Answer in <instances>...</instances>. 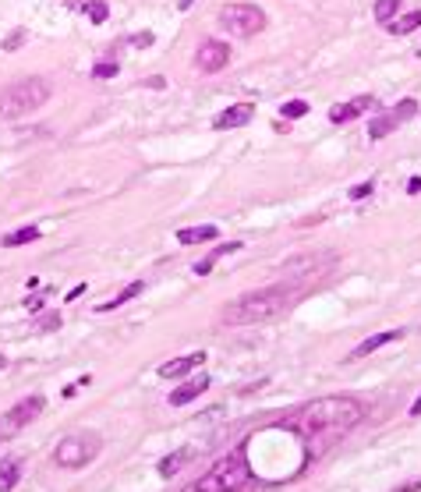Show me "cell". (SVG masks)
<instances>
[{
	"label": "cell",
	"mask_w": 421,
	"mask_h": 492,
	"mask_svg": "<svg viewBox=\"0 0 421 492\" xmlns=\"http://www.w3.org/2000/svg\"><path fill=\"white\" fill-rule=\"evenodd\" d=\"M361 418H365V408L354 397H322V401L301 408L290 418V428L301 436L308 457H319L326 446H333L340 436H347Z\"/></svg>",
	"instance_id": "obj_1"
},
{
	"label": "cell",
	"mask_w": 421,
	"mask_h": 492,
	"mask_svg": "<svg viewBox=\"0 0 421 492\" xmlns=\"http://www.w3.org/2000/svg\"><path fill=\"white\" fill-rule=\"evenodd\" d=\"M305 291H308L305 284H273V287H262V291H248V294L234 298L220 312V322H227V326H255V322L280 319L305 298Z\"/></svg>",
	"instance_id": "obj_2"
},
{
	"label": "cell",
	"mask_w": 421,
	"mask_h": 492,
	"mask_svg": "<svg viewBox=\"0 0 421 492\" xmlns=\"http://www.w3.org/2000/svg\"><path fill=\"white\" fill-rule=\"evenodd\" d=\"M252 482H255V475H252V464H248V450L237 446L234 453L220 457L198 482H191L180 492H248Z\"/></svg>",
	"instance_id": "obj_3"
},
{
	"label": "cell",
	"mask_w": 421,
	"mask_h": 492,
	"mask_svg": "<svg viewBox=\"0 0 421 492\" xmlns=\"http://www.w3.org/2000/svg\"><path fill=\"white\" fill-rule=\"evenodd\" d=\"M53 96L50 78H18L8 89H0V117H25L39 110L46 100Z\"/></svg>",
	"instance_id": "obj_4"
},
{
	"label": "cell",
	"mask_w": 421,
	"mask_h": 492,
	"mask_svg": "<svg viewBox=\"0 0 421 492\" xmlns=\"http://www.w3.org/2000/svg\"><path fill=\"white\" fill-rule=\"evenodd\" d=\"M100 457V436L96 432H82V436H68L60 439L53 450V460L60 468H85Z\"/></svg>",
	"instance_id": "obj_5"
},
{
	"label": "cell",
	"mask_w": 421,
	"mask_h": 492,
	"mask_svg": "<svg viewBox=\"0 0 421 492\" xmlns=\"http://www.w3.org/2000/svg\"><path fill=\"white\" fill-rule=\"evenodd\" d=\"M216 18L230 36H241V39H248L265 28V11L255 4H227V8H220Z\"/></svg>",
	"instance_id": "obj_6"
},
{
	"label": "cell",
	"mask_w": 421,
	"mask_h": 492,
	"mask_svg": "<svg viewBox=\"0 0 421 492\" xmlns=\"http://www.w3.org/2000/svg\"><path fill=\"white\" fill-rule=\"evenodd\" d=\"M43 408H46V401H43V397L39 393H32V397H21V401L4 414V418H0V443H8V439H15L18 432H21V428H28V425H32L39 414H43Z\"/></svg>",
	"instance_id": "obj_7"
},
{
	"label": "cell",
	"mask_w": 421,
	"mask_h": 492,
	"mask_svg": "<svg viewBox=\"0 0 421 492\" xmlns=\"http://www.w3.org/2000/svg\"><path fill=\"white\" fill-rule=\"evenodd\" d=\"M230 64V46L223 39H202L198 43V53H195V68L213 75V71H223Z\"/></svg>",
	"instance_id": "obj_8"
},
{
	"label": "cell",
	"mask_w": 421,
	"mask_h": 492,
	"mask_svg": "<svg viewBox=\"0 0 421 492\" xmlns=\"http://www.w3.org/2000/svg\"><path fill=\"white\" fill-rule=\"evenodd\" d=\"M337 262L333 252H312V255H294L283 262V273L287 276H319L322 269H329Z\"/></svg>",
	"instance_id": "obj_9"
},
{
	"label": "cell",
	"mask_w": 421,
	"mask_h": 492,
	"mask_svg": "<svg viewBox=\"0 0 421 492\" xmlns=\"http://www.w3.org/2000/svg\"><path fill=\"white\" fill-rule=\"evenodd\" d=\"M252 117H255V107H252V103H234V107H227L223 113L213 117V128H216V131H223V128H241V125H248Z\"/></svg>",
	"instance_id": "obj_10"
},
{
	"label": "cell",
	"mask_w": 421,
	"mask_h": 492,
	"mask_svg": "<svg viewBox=\"0 0 421 492\" xmlns=\"http://www.w3.org/2000/svg\"><path fill=\"white\" fill-rule=\"evenodd\" d=\"M205 390H209V376H195L188 383H180L177 390H170V408H185V404L198 401Z\"/></svg>",
	"instance_id": "obj_11"
},
{
	"label": "cell",
	"mask_w": 421,
	"mask_h": 492,
	"mask_svg": "<svg viewBox=\"0 0 421 492\" xmlns=\"http://www.w3.org/2000/svg\"><path fill=\"white\" fill-rule=\"evenodd\" d=\"M400 336H404V329H382V333L368 336V340H361V344L350 351V358H347V361H357V358H365V354H375V351H382L386 344L400 340Z\"/></svg>",
	"instance_id": "obj_12"
},
{
	"label": "cell",
	"mask_w": 421,
	"mask_h": 492,
	"mask_svg": "<svg viewBox=\"0 0 421 492\" xmlns=\"http://www.w3.org/2000/svg\"><path fill=\"white\" fill-rule=\"evenodd\" d=\"M202 361H205V354H202V351H195V354H185V358H174V361L160 365V376H163V379H180V376L195 372V368H198Z\"/></svg>",
	"instance_id": "obj_13"
},
{
	"label": "cell",
	"mask_w": 421,
	"mask_h": 492,
	"mask_svg": "<svg viewBox=\"0 0 421 492\" xmlns=\"http://www.w3.org/2000/svg\"><path fill=\"white\" fill-rule=\"evenodd\" d=\"M241 248H245L241 241H227V244H220V248H213L205 259H198V262H195V276H209V273H213V266H216L223 255H234V252H241Z\"/></svg>",
	"instance_id": "obj_14"
},
{
	"label": "cell",
	"mask_w": 421,
	"mask_h": 492,
	"mask_svg": "<svg viewBox=\"0 0 421 492\" xmlns=\"http://www.w3.org/2000/svg\"><path fill=\"white\" fill-rule=\"evenodd\" d=\"M216 237H220V227H213V224L180 227V230H177V241H180V244H205V241H216Z\"/></svg>",
	"instance_id": "obj_15"
},
{
	"label": "cell",
	"mask_w": 421,
	"mask_h": 492,
	"mask_svg": "<svg viewBox=\"0 0 421 492\" xmlns=\"http://www.w3.org/2000/svg\"><path fill=\"white\" fill-rule=\"evenodd\" d=\"M32 241H39V227H36V224L18 227V230H11V234L0 237V244H4V248H21V244H32Z\"/></svg>",
	"instance_id": "obj_16"
},
{
	"label": "cell",
	"mask_w": 421,
	"mask_h": 492,
	"mask_svg": "<svg viewBox=\"0 0 421 492\" xmlns=\"http://www.w3.org/2000/svg\"><path fill=\"white\" fill-rule=\"evenodd\" d=\"M142 294V280H135V284H128L124 291H117L110 301H103V304H96V312H113V309H120V304H128L131 298H138Z\"/></svg>",
	"instance_id": "obj_17"
},
{
	"label": "cell",
	"mask_w": 421,
	"mask_h": 492,
	"mask_svg": "<svg viewBox=\"0 0 421 492\" xmlns=\"http://www.w3.org/2000/svg\"><path fill=\"white\" fill-rule=\"evenodd\" d=\"M18 478H21V464H18V460L15 457L0 460V492H11L18 485Z\"/></svg>",
	"instance_id": "obj_18"
},
{
	"label": "cell",
	"mask_w": 421,
	"mask_h": 492,
	"mask_svg": "<svg viewBox=\"0 0 421 492\" xmlns=\"http://www.w3.org/2000/svg\"><path fill=\"white\" fill-rule=\"evenodd\" d=\"M393 36H407V33H414V28H421V11H411V15H404L400 21H389L386 25Z\"/></svg>",
	"instance_id": "obj_19"
},
{
	"label": "cell",
	"mask_w": 421,
	"mask_h": 492,
	"mask_svg": "<svg viewBox=\"0 0 421 492\" xmlns=\"http://www.w3.org/2000/svg\"><path fill=\"white\" fill-rule=\"evenodd\" d=\"M185 460H188V450H177V453H170V457H163V460H160V468H156V471H160L163 478H170V475H177L180 468H185Z\"/></svg>",
	"instance_id": "obj_20"
},
{
	"label": "cell",
	"mask_w": 421,
	"mask_h": 492,
	"mask_svg": "<svg viewBox=\"0 0 421 492\" xmlns=\"http://www.w3.org/2000/svg\"><path fill=\"white\" fill-rule=\"evenodd\" d=\"M389 131H397V120H393V117H389V113L375 117V120H372V125H368V138H375V142H379V138H386Z\"/></svg>",
	"instance_id": "obj_21"
},
{
	"label": "cell",
	"mask_w": 421,
	"mask_h": 492,
	"mask_svg": "<svg viewBox=\"0 0 421 492\" xmlns=\"http://www.w3.org/2000/svg\"><path fill=\"white\" fill-rule=\"evenodd\" d=\"M85 18L93 21V25H103L110 18V8H106V0H88L85 4Z\"/></svg>",
	"instance_id": "obj_22"
},
{
	"label": "cell",
	"mask_w": 421,
	"mask_h": 492,
	"mask_svg": "<svg viewBox=\"0 0 421 492\" xmlns=\"http://www.w3.org/2000/svg\"><path fill=\"white\" fill-rule=\"evenodd\" d=\"M354 117H357L354 103H344V107H333V110H329V120H333V125H350Z\"/></svg>",
	"instance_id": "obj_23"
},
{
	"label": "cell",
	"mask_w": 421,
	"mask_h": 492,
	"mask_svg": "<svg viewBox=\"0 0 421 492\" xmlns=\"http://www.w3.org/2000/svg\"><path fill=\"white\" fill-rule=\"evenodd\" d=\"M414 113H418V100H400V103H397V110L389 113V117H393L397 125H404V120H411Z\"/></svg>",
	"instance_id": "obj_24"
},
{
	"label": "cell",
	"mask_w": 421,
	"mask_h": 492,
	"mask_svg": "<svg viewBox=\"0 0 421 492\" xmlns=\"http://www.w3.org/2000/svg\"><path fill=\"white\" fill-rule=\"evenodd\" d=\"M60 326H64L60 312H46V316H39V319H36V333H53V329H60Z\"/></svg>",
	"instance_id": "obj_25"
},
{
	"label": "cell",
	"mask_w": 421,
	"mask_h": 492,
	"mask_svg": "<svg viewBox=\"0 0 421 492\" xmlns=\"http://www.w3.org/2000/svg\"><path fill=\"white\" fill-rule=\"evenodd\" d=\"M393 15H397V0H375V21H393Z\"/></svg>",
	"instance_id": "obj_26"
},
{
	"label": "cell",
	"mask_w": 421,
	"mask_h": 492,
	"mask_svg": "<svg viewBox=\"0 0 421 492\" xmlns=\"http://www.w3.org/2000/svg\"><path fill=\"white\" fill-rule=\"evenodd\" d=\"M28 39V33H25V28H15V33H8L4 39H0V50H8V53H15L21 43Z\"/></svg>",
	"instance_id": "obj_27"
},
{
	"label": "cell",
	"mask_w": 421,
	"mask_h": 492,
	"mask_svg": "<svg viewBox=\"0 0 421 492\" xmlns=\"http://www.w3.org/2000/svg\"><path fill=\"white\" fill-rule=\"evenodd\" d=\"M305 113H308V103H305V100L283 103V117H287V120H297V117H305Z\"/></svg>",
	"instance_id": "obj_28"
},
{
	"label": "cell",
	"mask_w": 421,
	"mask_h": 492,
	"mask_svg": "<svg viewBox=\"0 0 421 492\" xmlns=\"http://www.w3.org/2000/svg\"><path fill=\"white\" fill-rule=\"evenodd\" d=\"M113 75H117V60H100V64L93 68V78H100V82H106Z\"/></svg>",
	"instance_id": "obj_29"
},
{
	"label": "cell",
	"mask_w": 421,
	"mask_h": 492,
	"mask_svg": "<svg viewBox=\"0 0 421 492\" xmlns=\"http://www.w3.org/2000/svg\"><path fill=\"white\" fill-rule=\"evenodd\" d=\"M372 192H375V184H372V181H361V184H354L347 195H350V202H361V199H368Z\"/></svg>",
	"instance_id": "obj_30"
},
{
	"label": "cell",
	"mask_w": 421,
	"mask_h": 492,
	"mask_svg": "<svg viewBox=\"0 0 421 492\" xmlns=\"http://www.w3.org/2000/svg\"><path fill=\"white\" fill-rule=\"evenodd\" d=\"M43 304H46V301H43L39 294H32V298H25V309H28V312H32V316H39V312H43Z\"/></svg>",
	"instance_id": "obj_31"
},
{
	"label": "cell",
	"mask_w": 421,
	"mask_h": 492,
	"mask_svg": "<svg viewBox=\"0 0 421 492\" xmlns=\"http://www.w3.org/2000/svg\"><path fill=\"white\" fill-rule=\"evenodd\" d=\"M128 43H131V46H138V50H142V46H153V33H135Z\"/></svg>",
	"instance_id": "obj_32"
},
{
	"label": "cell",
	"mask_w": 421,
	"mask_h": 492,
	"mask_svg": "<svg viewBox=\"0 0 421 492\" xmlns=\"http://www.w3.org/2000/svg\"><path fill=\"white\" fill-rule=\"evenodd\" d=\"M350 103H354V110H357V113H365L368 107H375V96H357V100H350Z\"/></svg>",
	"instance_id": "obj_33"
},
{
	"label": "cell",
	"mask_w": 421,
	"mask_h": 492,
	"mask_svg": "<svg viewBox=\"0 0 421 492\" xmlns=\"http://www.w3.org/2000/svg\"><path fill=\"white\" fill-rule=\"evenodd\" d=\"M393 492H421V475H418V478H407V482H404V485H397Z\"/></svg>",
	"instance_id": "obj_34"
},
{
	"label": "cell",
	"mask_w": 421,
	"mask_h": 492,
	"mask_svg": "<svg viewBox=\"0 0 421 492\" xmlns=\"http://www.w3.org/2000/svg\"><path fill=\"white\" fill-rule=\"evenodd\" d=\"M418 192H421V177H411L407 181V195H418Z\"/></svg>",
	"instance_id": "obj_35"
},
{
	"label": "cell",
	"mask_w": 421,
	"mask_h": 492,
	"mask_svg": "<svg viewBox=\"0 0 421 492\" xmlns=\"http://www.w3.org/2000/svg\"><path fill=\"white\" fill-rule=\"evenodd\" d=\"M82 294H85V284H78V287H71V291H68V301H75V298H82Z\"/></svg>",
	"instance_id": "obj_36"
},
{
	"label": "cell",
	"mask_w": 421,
	"mask_h": 492,
	"mask_svg": "<svg viewBox=\"0 0 421 492\" xmlns=\"http://www.w3.org/2000/svg\"><path fill=\"white\" fill-rule=\"evenodd\" d=\"M145 85H149V89H163V78H160V75H153V78H149Z\"/></svg>",
	"instance_id": "obj_37"
},
{
	"label": "cell",
	"mask_w": 421,
	"mask_h": 492,
	"mask_svg": "<svg viewBox=\"0 0 421 492\" xmlns=\"http://www.w3.org/2000/svg\"><path fill=\"white\" fill-rule=\"evenodd\" d=\"M78 390H82V386H78V383H71V386H64V397H68V401H71V397H75Z\"/></svg>",
	"instance_id": "obj_38"
},
{
	"label": "cell",
	"mask_w": 421,
	"mask_h": 492,
	"mask_svg": "<svg viewBox=\"0 0 421 492\" xmlns=\"http://www.w3.org/2000/svg\"><path fill=\"white\" fill-rule=\"evenodd\" d=\"M411 418H421V397H418V401L411 404Z\"/></svg>",
	"instance_id": "obj_39"
},
{
	"label": "cell",
	"mask_w": 421,
	"mask_h": 492,
	"mask_svg": "<svg viewBox=\"0 0 421 492\" xmlns=\"http://www.w3.org/2000/svg\"><path fill=\"white\" fill-rule=\"evenodd\" d=\"M177 8H180V11H188V8H191V0H177Z\"/></svg>",
	"instance_id": "obj_40"
},
{
	"label": "cell",
	"mask_w": 421,
	"mask_h": 492,
	"mask_svg": "<svg viewBox=\"0 0 421 492\" xmlns=\"http://www.w3.org/2000/svg\"><path fill=\"white\" fill-rule=\"evenodd\" d=\"M4 365H8V358H4V354H0V368H4Z\"/></svg>",
	"instance_id": "obj_41"
}]
</instances>
